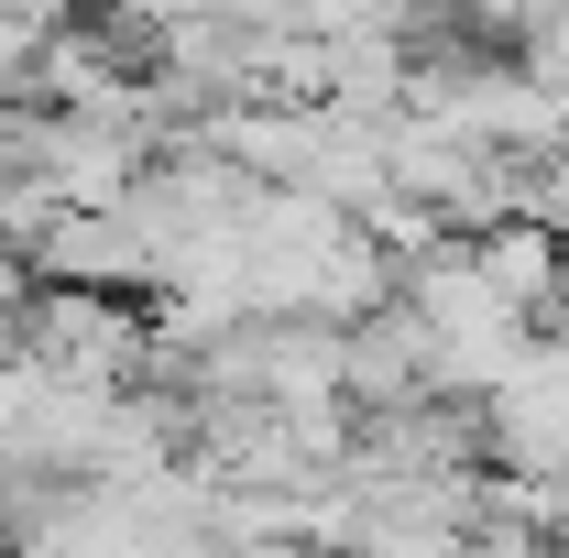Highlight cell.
I'll list each match as a JSON object with an SVG mask.
<instances>
[{"label":"cell","instance_id":"obj_4","mask_svg":"<svg viewBox=\"0 0 569 558\" xmlns=\"http://www.w3.org/2000/svg\"><path fill=\"white\" fill-rule=\"evenodd\" d=\"M22 296H33V263H22V252H11V241H0V318H11V307H22Z\"/></svg>","mask_w":569,"mask_h":558},{"label":"cell","instance_id":"obj_1","mask_svg":"<svg viewBox=\"0 0 569 558\" xmlns=\"http://www.w3.org/2000/svg\"><path fill=\"white\" fill-rule=\"evenodd\" d=\"M11 350L33 361V383H77V395H121L142 372V318L132 296H88V285H33L11 307Z\"/></svg>","mask_w":569,"mask_h":558},{"label":"cell","instance_id":"obj_5","mask_svg":"<svg viewBox=\"0 0 569 558\" xmlns=\"http://www.w3.org/2000/svg\"><path fill=\"white\" fill-rule=\"evenodd\" d=\"M548 492H559V504H569V449H559V471H548Z\"/></svg>","mask_w":569,"mask_h":558},{"label":"cell","instance_id":"obj_3","mask_svg":"<svg viewBox=\"0 0 569 558\" xmlns=\"http://www.w3.org/2000/svg\"><path fill=\"white\" fill-rule=\"evenodd\" d=\"M33 44H44V33H33V22L0 0V99H22V77H33Z\"/></svg>","mask_w":569,"mask_h":558},{"label":"cell","instance_id":"obj_2","mask_svg":"<svg viewBox=\"0 0 569 558\" xmlns=\"http://www.w3.org/2000/svg\"><path fill=\"white\" fill-rule=\"evenodd\" d=\"M471 263H482V285H493L515 318L559 329V263H569V241H548L537 219H493V230H471Z\"/></svg>","mask_w":569,"mask_h":558}]
</instances>
